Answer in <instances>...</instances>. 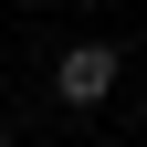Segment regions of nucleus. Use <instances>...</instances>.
Instances as JSON below:
<instances>
[{
    "label": "nucleus",
    "mask_w": 147,
    "mask_h": 147,
    "mask_svg": "<svg viewBox=\"0 0 147 147\" xmlns=\"http://www.w3.org/2000/svg\"><path fill=\"white\" fill-rule=\"evenodd\" d=\"M116 42H74L63 53V63H53V95H63V105H105V95H116Z\"/></svg>",
    "instance_id": "nucleus-1"
}]
</instances>
